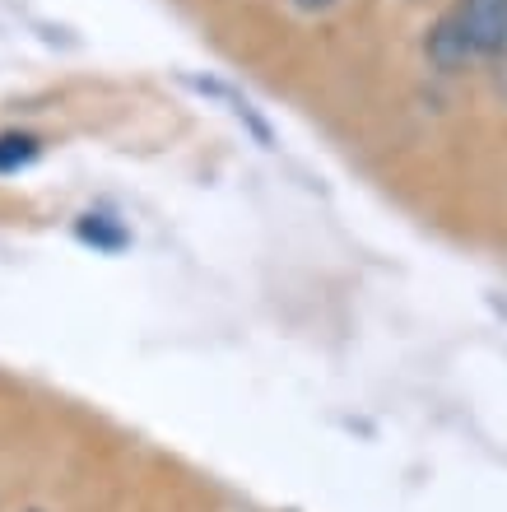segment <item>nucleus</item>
<instances>
[{"label":"nucleus","mask_w":507,"mask_h":512,"mask_svg":"<svg viewBox=\"0 0 507 512\" xmlns=\"http://www.w3.org/2000/svg\"><path fill=\"white\" fill-rule=\"evenodd\" d=\"M452 24L470 52L494 56L507 47V0H461Z\"/></svg>","instance_id":"f257e3e1"},{"label":"nucleus","mask_w":507,"mask_h":512,"mask_svg":"<svg viewBox=\"0 0 507 512\" xmlns=\"http://www.w3.org/2000/svg\"><path fill=\"white\" fill-rule=\"evenodd\" d=\"M433 56H438L447 70H452L456 61H466V56H470V47H466V38L456 33V24H442L438 28V38H433Z\"/></svg>","instance_id":"f03ea898"},{"label":"nucleus","mask_w":507,"mask_h":512,"mask_svg":"<svg viewBox=\"0 0 507 512\" xmlns=\"http://www.w3.org/2000/svg\"><path fill=\"white\" fill-rule=\"evenodd\" d=\"M33 154H38V140H33V135H0V173L28 163Z\"/></svg>","instance_id":"7ed1b4c3"},{"label":"nucleus","mask_w":507,"mask_h":512,"mask_svg":"<svg viewBox=\"0 0 507 512\" xmlns=\"http://www.w3.org/2000/svg\"><path fill=\"white\" fill-rule=\"evenodd\" d=\"M294 5H298V10H331L335 0H294Z\"/></svg>","instance_id":"20e7f679"}]
</instances>
